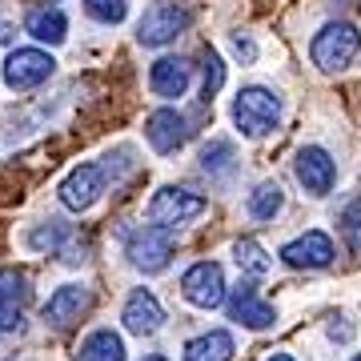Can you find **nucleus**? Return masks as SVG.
Here are the masks:
<instances>
[{
	"label": "nucleus",
	"mask_w": 361,
	"mask_h": 361,
	"mask_svg": "<svg viewBox=\"0 0 361 361\" xmlns=\"http://www.w3.org/2000/svg\"><path fill=\"white\" fill-rule=\"evenodd\" d=\"M233 121L245 137H265V133L277 129L281 121V97L273 89H261V85H249L233 97Z\"/></svg>",
	"instance_id": "obj_1"
},
{
	"label": "nucleus",
	"mask_w": 361,
	"mask_h": 361,
	"mask_svg": "<svg viewBox=\"0 0 361 361\" xmlns=\"http://www.w3.org/2000/svg\"><path fill=\"white\" fill-rule=\"evenodd\" d=\"M361 52V32L345 20H334V25H325L310 44V56L313 65L325 68V73H341V68L353 65V56Z\"/></svg>",
	"instance_id": "obj_2"
},
{
	"label": "nucleus",
	"mask_w": 361,
	"mask_h": 361,
	"mask_svg": "<svg viewBox=\"0 0 361 361\" xmlns=\"http://www.w3.org/2000/svg\"><path fill=\"white\" fill-rule=\"evenodd\" d=\"M205 197L189 193V189H177V185H165L157 189V197L149 201V221L161 225V229H173V225H189L205 213Z\"/></svg>",
	"instance_id": "obj_3"
},
{
	"label": "nucleus",
	"mask_w": 361,
	"mask_h": 361,
	"mask_svg": "<svg viewBox=\"0 0 361 361\" xmlns=\"http://www.w3.org/2000/svg\"><path fill=\"white\" fill-rule=\"evenodd\" d=\"M180 293L197 310H217L221 301H225V273H221V265L217 261H197V265H189L185 277H180Z\"/></svg>",
	"instance_id": "obj_4"
},
{
	"label": "nucleus",
	"mask_w": 361,
	"mask_h": 361,
	"mask_svg": "<svg viewBox=\"0 0 361 361\" xmlns=\"http://www.w3.org/2000/svg\"><path fill=\"white\" fill-rule=\"evenodd\" d=\"M189 8H180V4H153L149 13L141 16V25H137V40L141 44H149V49H161V44H169V40H177L185 28H189Z\"/></svg>",
	"instance_id": "obj_5"
},
{
	"label": "nucleus",
	"mask_w": 361,
	"mask_h": 361,
	"mask_svg": "<svg viewBox=\"0 0 361 361\" xmlns=\"http://www.w3.org/2000/svg\"><path fill=\"white\" fill-rule=\"evenodd\" d=\"M173 229H161V225H141V229L129 237V261L145 273H161L173 257Z\"/></svg>",
	"instance_id": "obj_6"
},
{
	"label": "nucleus",
	"mask_w": 361,
	"mask_h": 361,
	"mask_svg": "<svg viewBox=\"0 0 361 361\" xmlns=\"http://www.w3.org/2000/svg\"><path fill=\"white\" fill-rule=\"evenodd\" d=\"M104 180H109L104 165H97V161H85V165H77V169L65 177V185H61V205L73 209V213L89 209L92 201L104 193Z\"/></svg>",
	"instance_id": "obj_7"
},
{
	"label": "nucleus",
	"mask_w": 361,
	"mask_h": 361,
	"mask_svg": "<svg viewBox=\"0 0 361 361\" xmlns=\"http://www.w3.org/2000/svg\"><path fill=\"white\" fill-rule=\"evenodd\" d=\"M52 68H56V61L44 49H16L4 61V80H8V89H37L52 77Z\"/></svg>",
	"instance_id": "obj_8"
},
{
	"label": "nucleus",
	"mask_w": 361,
	"mask_h": 361,
	"mask_svg": "<svg viewBox=\"0 0 361 361\" xmlns=\"http://www.w3.org/2000/svg\"><path fill=\"white\" fill-rule=\"evenodd\" d=\"M293 173H297V180H301V189L313 193V197H325L329 189H334V180H337L334 157L325 153V149H317V145H310V149H301V153H297Z\"/></svg>",
	"instance_id": "obj_9"
},
{
	"label": "nucleus",
	"mask_w": 361,
	"mask_h": 361,
	"mask_svg": "<svg viewBox=\"0 0 361 361\" xmlns=\"http://www.w3.org/2000/svg\"><path fill=\"white\" fill-rule=\"evenodd\" d=\"M28 297H32V289H28L25 273L20 269H0V329H4V334L20 329L25 310H28Z\"/></svg>",
	"instance_id": "obj_10"
},
{
	"label": "nucleus",
	"mask_w": 361,
	"mask_h": 361,
	"mask_svg": "<svg viewBox=\"0 0 361 361\" xmlns=\"http://www.w3.org/2000/svg\"><path fill=\"white\" fill-rule=\"evenodd\" d=\"M334 257H337L334 241H329L322 229L305 233V237H297V241H289V245L281 249V261L289 269H325Z\"/></svg>",
	"instance_id": "obj_11"
},
{
	"label": "nucleus",
	"mask_w": 361,
	"mask_h": 361,
	"mask_svg": "<svg viewBox=\"0 0 361 361\" xmlns=\"http://www.w3.org/2000/svg\"><path fill=\"white\" fill-rule=\"evenodd\" d=\"M145 137L157 153H177L180 145L189 141V121L177 113V109H157L149 121H145Z\"/></svg>",
	"instance_id": "obj_12"
},
{
	"label": "nucleus",
	"mask_w": 361,
	"mask_h": 361,
	"mask_svg": "<svg viewBox=\"0 0 361 361\" xmlns=\"http://www.w3.org/2000/svg\"><path fill=\"white\" fill-rule=\"evenodd\" d=\"M89 301H92V293L85 285H61V289L44 301V322H49L52 329H68L73 322H80V313L89 310Z\"/></svg>",
	"instance_id": "obj_13"
},
{
	"label": "nucleus",
	"mask_w": 361,
	"mask_h": 361,
	"mask_svg": "<svg viewBox=\"0 0 361 361\" xmlns=\"http://www.w3.org/2000/svg\"><path fill=\"white\" fill-rule=\"evenodd\" d=\"M189 80H193V65L180 61V56H161V61L149 68V89H153L157 97H165V101L185 97Z\"/></svg>",
	"instance_id": "obj_14"
},
{
	"label": "nucleus",
	"mask_w": 361,
	"mask_h": 361,
	"mask_svg": "<svg viewBox=\"0 0 361 361\" xmlns=\"http://www.w3.org/2000/svg\"><path fill=\"white\" fill-rule=\"evenodd\" d=\"M225 305H229V317H233V322H241L245 329H269V325L277 322L273 305H269V301H261V297L253 293L249 285H237Z\"/></svg>",
	"instance_id": "obj_15"
},
{
	"label": "nucleus",
	"mask_w": 361,
	"mask_h": 361,
	"mask_svg": "<svg viewBox=\"0 0 361 361\" xmlns=\"http://www.w3.org/2000/svg\"><path fill=\"white\" fill-rule=\"evenodd\" d=\"M125 329L129 334H137V337H149V334H157L161 329V322H165V310H161V301H157L149 289H137V293L125 301Z\"/></svg>",
	"instance_id": "obj_16"
},
{
	"label": "nucleus",
	"mask_w": 361,
	"mask_h": 361,
	"mask_svg": "<svg viewBox=\"0 0 361 361\" xmlns=\"http://www.w3.org/2000/svg\"><path fill=\"white\" fill-rule=\"evenodd\" d=\"M25 32L44 40V44H61V40L68 37V20H65L61 8H32V13L25 16Z\"/></svg>",
	"instance_id": "obj_17"
},
{
	"label": "nucleus",
	"mask_w": 361,
	"mask_h": 361,
	"mask_svg": "<svg viewBox=\"0 0 361 361\" xmlns=\"http://www.w3.org/2000/svg\"><path fill=\"white\" fill-rule=\"evenodd\" d=\"M233 357V334L225 329H209L185 345V361H229Z\"/></svg>",
	"instance_id": "obj_18"
},
{
	"label": "nucleus",
	"mask_w": 361,
	"mask_h": 361,
	"mask_svg": "<svg viewBox=\"0 0 361 361\" xmlns=\"http://www.w3.org/2000/svg\"><path fill=\"white\" fill-rule=\"evenodd\" d=\"M80 361H125V341L113 329H92L80 341Z\"/></svg>",
	"instance_id": "obj_19"
},
{
	"label": "nucleus",
	"mask_w": 361,
	"mask_h": 361,
	"mask_svg": "<svg viewBox=\"0 0 361 361\" xmlns=\"http://www.w3.org/2000/svg\"><path fill=\"white\" fill-rule=\"evenodd\" d=\"M233 261H237V269L249 273V277H269L273 273V257L253 241V237H241V241L233 245Z\"/></svg>",
	"instance_id": "obj_20"
},
{
	"label": "nucleus",
	"mask_w": 361,
	"mask_h": 361,
	"mask_svg": "<svg viewBox=\"0 0 361 361\" xmlns=\"http://www.w3.org/2000/svg\"><path fill=\"white\" fill-rule=\"evenodd\" d=\"M285 197H281V185L277 180H265V185H257L253 193H249V213L257 221H273L277 213H281Z\"/></svg>",
	"instance_id": "obj_21"
},
{
	"label": "nucleus",
	"mask_w": 361,
	"mask_h": 361,
	"mask_svg": "<svg viewBox=\"0 0 361 361\" xmlns=\"http://www.w3.org/2000/svg\"><path fill=\"white\" fill-rule=\"evenodd\" d=\"M337 225H341V237H345L349 253H353V257H361V197H357V201H349V205L341 209Z\"/></svg>",
	"instance_id": "obj_22"
},
{
	"label": "nucleus",
	"mask_w": 361,
	"mask_h": 361,
	"mask_svg": "<svg viewBox=\"0 0 361 361\" xmlns=\"http://www.w3.org/2000/svg\"><path fill=\"white\" fill-rule=\"evenodd\" d=\"M201 65H205V80H201V97L205 101H213L221 92V85H225V65H221V56L213 49L201 52Z\"/></svg>",
	"instance_id": "obj_23"
},
{
	"label": "nucleus",
	"mask_w": 361,
	"mask_h": 361,
	"mask_svg": "<svg viewBox=\"0 0 361 361\" xmlns=\"http://www.w3.org/2000/svg\"><path fill=\"white\" fill-rule=\"evenodd\" d=\"M201 169L205 173H229L233 169V145L229 141H209L201 149Z\"/></svg>",
	"instance_id": "obj_24"
},
{
	"label": "nucleus",
	"mask_w": 361,
	"mask_h": 361,
	"mask_svg": "<svg viewBox=\"0 0 361 361\" xmlns=\"http://www.w3.org/2000/svg\"><path fill=\"white\" fill-rule=\"evenodd\" d=\"M85 13L92 20H101V25H121L125 13H129V4L125 0H85Z\"/></svg>",
	"instance_id": "obj_25"
},
{
	"label": "nucleus",
	"mask_w": 361,
	"mask_h": 361,
	"mask_svg": "<svg viewBox=\"0 0 361 361\" xmlns=\"http://www.w3.org/2000/svg\"><path fill=\"white\" fill-rule=\"evenodd\" d=\"M233 52H237L241 61H253V56H257V49H253L249 40H241V37H233Z\"/></svg>",
	"instance_id": "obj_26"
},
{
	"label": "nucleus",
	"mask_w": 361,
	"mask_h": 361,
	"mask_svg": "<svg viewBox=\"0 0 361 361\" xmlns=\"http://www.w3.org/2000/svg\"><path fill=\"white\" fill-rule=\"evenodd\" d=\"M329 337H334V341H349L353 329H349V325H329Z\"/></svg>",
	"instance_id": "obj_27"
},
{
	"label": "nucleus",
	"mask_w": 361,
	"mask_h": 361,
	"mask_svg": "<svg viewBox=\"0 0 361 361\" xmlns=\"http://www.w3.org/2000/svg\"><path fill=\"white\" fill-rule=\"evenodd\" d=\"M13 32H16L13 25H4V20H0V44H8V40H13Z\"/></svg>",
	"instance_id": "obj_28"
},
{
	"label": "nucleus",
	"mask_w": 361,
	"mask_h": 361,
	"mask_svg": "<svg viewBox=\"0 0 361 361\" xmlns=\"http://www.w3.org/2000/svg\"><path fill=\"white\" fill-rule=\"evenodd\" d=\"M145 361H169V357H161V353H149V357H145Z\"/></svg>",
	"instance_id": "obj_29"
},
{
	"label": "nucleus",
	"mask_w": 361,
	"mask_h": 361,
	"mask_svg": "<svg viewBox=\"0 0 361 361\" xmlns=\"http://www.w3.org/2000/svg\"><path fill=\"white\" fill-rule=\"evenodd\" d=\"M269 361H293V357H289V353H277V357H269Z\"/></svg>",
	"instance_id": "obj_30"
},
{
	"label": "nucleus",
	"mask_w": 361,
	"mask_h": 361,
	"mask_svg": "<svg viewBox=\"0 0 361 361\" xmlns=\"http://www.w3.org/2000/svg\"><path fill=\"white\" fill-rule=\"evenodd\" d=\"M353 361H361V353H357V357H353Z\"/></svg>",
	"instance_id": "obj_31"
}]
</instances>
